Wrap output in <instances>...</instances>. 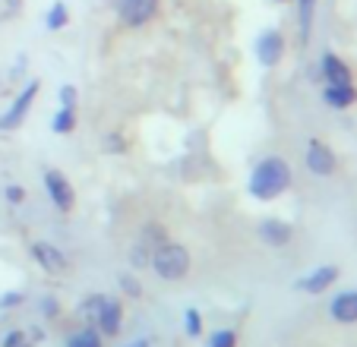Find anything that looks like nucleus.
Masks as SVG:
<instances>
[{"label":"nucleus","mask_w":357,"mask_h":347,"mask_svg":"<svg viewBox=\"0 0 357 347\" xmlns=\"http://www.w3.org/2000/svg\"><path fill=\"white\" fill-rule=\"evenodd\" d=\"M291 183H294L291 164L282 155H269V158H263L253 167V174H250V180H247V190L253 199L272 202V199H278V196H284V190H291Z\"/></svg>","instance_id":"f257e3e1"},{"label":"nucleus","mask_w":357,"mask_h":347,"mask_svg":"<svg viewBox=\"0 0 357 347\" xmlns=\"http://www.w3.org/2000/svg\"><path fill=\"white\" fill-rule=\"evenodd\" d=\"M152 272L158 275L162 281H183L190 272V253L183 243H174V240H165L162 247H155L152 253Z\"/></svg>","instance_id":"f03ea898"},{"label":"nucleus","mask_w":357,"mask_h":347,"mask_svg":"<svg viewBox=\"0 0 357 347\" xmlns=\"http://www.w3.org/2000/svg\"><path fill=\"white\" fill-rule=\"evenodd\" d=\"M38 88H41V82H38V79H29L26 86L20 88V95L13 98V105L7 107V114H3V117H0V130H3V133H10V130L22 127L26 114L32 111V101L38 98Z\"/></svg>","instance_id":"7ed1b4c3"},{"label":"nucleus","mask_w":357,"mask_h":347,"mask_svg":"<svg viewBox=\"0 0 357 347\" xmlns=\"http://www.w3.org/2000/svg\"><path fill=\"white\" fill-rule=\"evenodd\" d=\"M45 190H47V199L54 202L57 212H63V215L73 212L76 190H73V183H70L61 171H45Z\"/></svg>","instance_id":"20e7f679"},{"label":"nucleus","mask_w":357,"mask_h":347,"mask_svg":"<svg viewBox=\"0 0 357 347\" xmlns=\"http://www.w3.org/2000/svg\"><path fill=\"white\" fill-rule=\"evenodd\" d=\"M303 161H307V171L317 174V177H332V174L338 171L335 152H332L323 139H310V142H307V155H303Z\"/></svg>","instance_id":"39448f33"},{"label":"nucleus","mask_w":357,"mask_h":347,"mask_svg":"<svg viewBox=\"0 0 357 347\" xmlns=\"http://www.w3.org/2000/svg\"><path fill=\"white\" fill-rule=\"evenodd\" d=\"M158 3H162V0H121L117 16H121V22L127 29H139V26H146L149 20H155Z\"/></svg>","instance_id":"423d86ee"},{"label":"nucleus","mask_w":357,"mask_h":347,"mask_svg":"<svg viewBox=\"0 0 357 347\" xmlns=\"http://www.w3.org/2000/svg\"><path fill=\"white\" fill-rule=\"evenodd\" d=\"M29 253H32V259L38 262L47 275H63L70 268V259L54 247V243H47V240H32Z\"/></svg>","instance_id":"0eeeda50"},{"label":"nucleus","mask_w":357,"mask_h":347,"mask_svg":"<svg viewBox=\"0 0 357 347\" xmlns=\"http://www.w3.org/2000/svg\"><path fill=\"white\" fill-rule=\"evenodd\" d=\"M338 281V265H329V262H326V265H317L313 268V272H307L303 275V278H297V291H301V294H323V291H329L332 284H335Z\"/></svg>","instance_id":"6e6552de"},{"label":"nucleus","mask_w":357,"mask_h":347,"mask_svg":"<svg viewBox=\"0 0 357 347\" xmlns=\"http://www.w3.org/2000/svg\"><path fill=\"white\" fill-rule=\"evenodd\" d=\"M123 325V303L117 297H105L98 309V319H95V328H98L101 338H117Z\"/></svg>","instance_id":"1a4fd4ad"},{"label":"nucleus","mask_w":357,"mask_h":347,"mask_svg":"<svg viewBox=\"0 0 357 347\" xmlns=\"http://www.w3.org/2000/svg\"><path fill=\"white\" fill-rule=\"evenodd\" d=\"M257 57L263 67H278L284 57V35L278 29H266L257 38Z\"/></svg>","instance_id":"9d476101"},{"label":"nucleus","mask_w":357,"mask_h":347,"mask_svg":"<svg viewBox=\"0 0 357 347\" xmlns=\"http://www.w3.org/2000/svg\"><path fill=\"white\" fill-rule=\"evenodd\" d=\"M319 73H323L326 86H351L354 82V76H351V67L338 57V54L326 51L323 57H319Z\"/></svg>","instance_id":"9b49d317"},{"label":"nucleus","mask_w":357,"mask_h":347,"mask_svg":"<svg viewBox=\"0 0 357 347\" xmlns=\"http://www.w3.org/2000/svg\"><path fill=\"white\" fill-rule=\"evenodd\" d=\"M329 316L338 325H354L357 322V291H342V294L332 297Z\"/></svg>","instance_id":"f8f14e48"},{"label":"nucleus","mask_w":357,"mask_h":347,"mask_svg":"<svg viewBox=\"0 0 357 347\" xmlns=\"http://www.w3.org/2000/svg\"><path fill=\"white\" fill-rule=\"evenodd\" d=\"M291 237H294L291 224H284V221H278V218H266L263 224H259V240H263L266 247H272V249L288 247Z\"/></svg>","instance_id":"ddd939ff"},{"label":"nucleus","mask_w":357,"mask_h":347,"mask_svg":"<svg viewBox=\"0 0 357 347\" xmlns=\"http://www.w3.org/2000/svg\"><path fill=\"white\" fill-rule=\"evenodd\" d=\"M323 101L329 107H335V111H344V107H351L357 101L354 82H351V86H326L323 88Z\"/></svg>","instance_id":"4468645a"},{"label":"nucleus","mask_w":357,"mask_h":347,"mask_svg":"<svg viewBox=\"0 0 357 347\" xmlns=\"http://www.w3.org/2000/svg\"><path fill=\"white\" fill-rule=\"evenodd\" d=\"M313 16H317V0H297V29H301V45L310 41Z\"/></svg>","instance_id":"2eb2a0df"},{"label":"nucleus","mask_w":357,"mask_h":347,"mask_svg":"<svg viewBox=\"0 0 357 347\" xmlns=\"http://www.w3.org/2000/svg\"><path fill=\"white\" fill-rule=\"evenodd\" d=\"M152 253H155V249H152L139 237V240L133 243V249H130V268H133V272H142V268H149V265H152Z\"/></svg>","instance_id":"dca6fc26"},{"label":"nucleus","mask_w":357,"mask_h":347,"mask_svg":"<svg viewBox=\"0 0 357 347\" xmlns=\"http://www.w3.org/2000/svg\"><path fill=\"white\" fill-rule=\"evenodd\" d=\"M67 347H105V341H101L98 328H95V325H86V328H79L76 334H70V338H67Z\"/></svg>","instance_id":"f3484780"},{"label":"nucleus","mask_w":357,"mask_h":347,"mask_svg":"<svg viewBox=\"0 0 357 347\" xmlns=\"http://www.w3.org/2000/svg\"><path fill=\"white\" fill-rule=\"evenodd\" d=\"M101 303H105V294H92V297H86V300L79 303V309H76V316H79V319H86L89 325H95Z\"/></svg>","instance_id":"a211bd4d"},{"label":"nucleus","mask_w":357,"mask_h":347,"mask_svg":"<svg viewBox=\"0 0 357 347\" xmlns=\"http://www.w3.org/2000/svg\"><path fill=\"white\" fill-rule=\"evenodd\" d=\"M73 127H76V107L61 105V111H57L54 121H51V130H54V133H73Z\"/></svg>","instance_id":"6ab92c4d"},{"label":"nucleus","mask_w":357,"mask_h":347,"mask_svg":"<svg viewBox=\"0 0 357 347\" xmlns=\"http://www.w3.org/2000/svg\"><path fill=\"white\" fill-rule=\"evenodd\" d=\"M67 20H70V13H67V3H51V10H47V16H45V26L51 29V32H57V29H63L67 26Z\"/></svg>","instance_id":"aec40b11"},{"label":"nucleus","mask_w":357,"mask_h":347,"mask_svg":"<svg viewBox=\"0 0 357 347\" xmlns=\"http://www.w3.org/2000/svg\"><path fill=\"white\" fill-rule=\"evenodd\" d=\"M206 347H237V332L234 328H218V332L209 334Z\"/></svg>","instance_id":"412c9836"},{"label":"nucleus","mask_w":357,"mask_h":347,"mask_svg":"<svg viewBox=\"0 0 357 347\" xmlns=\"http://www.w3.org/2000/svg\"><path fill=\"white\" fill-rule=\"evenodd\" d=\"M142 240L155 249V247H162V243L168 240V231H165L162 224H146V227H142Z\"/></svg>","instance_id":"4be33fe9"},{"label":"nucleus","mask_w":357,"mask_h":347,"mask_svg":"<svg viewBox=\"0 0 357 347\" xmlns=\"http://www.w3.org/2000/svg\"><path fill=\"white\" fill-rule=\"evenodd\" d=\"M183 328H187L190 338H199V334H202V316H199V309H187V313H183Z\"/></svg>","instance_id":"5701e85b"},{"label":"nucleus","mask_w":357,"mask_h":347,"mask_svg":"<svg viewBox=\"0 0 357 347\" xmlns=\"http://www.w3.org/2000/svg\"><path fill=\"white\" fill-rule=\"evenodd\" d=\"M121 287H123V294L127 297H136V300L142 297V284L133 278V275H121Z\"/></svg>","instance_id":"b1692460"},{"label":"nucleus","mask_w":357,"mask_h":347,"mask_svg":"<svg viewBox=\"0 0 357 347\" xmlns=\"http://www.w3.org/2000/svg\"><path fill=\"white\" fill-rule=\"evenodd\" d=\"M0 347H32L29 344V334L20 332V328H13V332H7V338H3V344Z\"/></svg>","instance_id":"393cba45"},{"label":"nucleus","mask_w":357,"mask_h":347,"mask_svg":"<svg viewBox=\"0 0 357 347\" xmlns=\"http://www.w3.org/2000/svg\"><path fill=\"white\" fill-rule=\"evenodd\" d=\"M3 196H7L10 206H20V202H26V190H22L20 183H10V187L3 190Z\"/></svg>","instance_id":"a878e982"},{"label":"nucleus","mask_w":357,"mask_h":347,"mask_svg":"<svg viewBox=\"0 0 357 347\" xmlns=\"http://www.w3.org/2000/svg\"><path fill=\"white\" fill-rule=\"evenodd\" d=\"M20 303H22V291H13V294H3V297H0V309L20 307Z\"/></svg>","instance_id":"bb28decb"},{"label":"nucleus","mask_w":357,"mask_h":347,"mask_svg":"<svg viewBox=\"0 0 357 347\" xmlns=\"http://www.w3.org/2000/svg\"><path fill=\"white\" fill-rule=\"evenodd\" d=\"M41 313H45L47 319H57V300L54 297H41Z\"/></svg>","instance_id":"cd10ccee"},{"label":"nucleus","mask_w":357,"mask_h":347,"mask_svg":"<svg viewBox=\"0 0 357 347\" xmlns=\"http://www.w3.org/2000/svg\"><path fill=\"white\" fill-rule=\"evenodd\" d=\"M61 105L63 107H76V88L73 86H63L61 88Z\"/></svg>","instance_id":"c85d7f7f"},{"label":"nucleus","mask_w":357,"mask_h":347,"mask_svg":"<svg viewBox=\"0 0 357 347\" xmlns=\"http://www.w3.org/2000/svg\"><path fill=\"white\" fill-rule=\"evenodd\" d=\"M105 152H127V142H121V136H108Z\"/></svg>","instance_id":"c756f323"},{"label":"nucleus","mask_w":357,"mask_h":347,"mask_svg":"<svg viewBox=\"0 0 357 347\" xmlns=\"http://www.w3.org/2000/svg\"><path fill=\"white\" fill-rule=\"evenodd\" d=\"M123 347H152V338H136V341H130V344H123Z\"/></svg>","instance_id":"7c9ffc66"},{"label":"nucleus","mask_w":357,"mask_h":347,"mask_svg":"<svg viewBox=\"0 0 357 347\" xmlns=\"http://www.w3.org/2000/svg\"><path fill=\"white\" fill-rule=\"evenodd\" d=\"M275 3H288V0H275Z\"/></svg>","instance_id":"2f4dec72"}]
</instances>
